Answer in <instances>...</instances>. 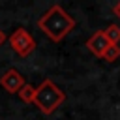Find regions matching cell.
I'll return each mask as SVG.
<instances>
[{
	"label": "cell",
	"mask_w": 120,
	"mask_h": 120,
	"mask_svg": "<svg viewBox=\"0 0 120 120\" xmlns=\"http://www.w3.org/2000/svg\"><path fill=\"white\" fill-rule=\"evenodd\" d=\"M38 28L54 43L62 41L73 28H75V19L58 4H52L39 19H38Z\"/></svg>",
	"instance_id": "obj_1"
},
{
	"label": "cell",
	"mask_w": 120,
	"mask_h": 120,
	"mask_svg": "<svg viewBox=\"0 0 120 120\" xmlns=\"http://www.w3.org/2000/svg\"><path fill=\"white\" fill-rule=\"evenodd\" d=\"M66 99L64 90H60V86H56L51 79H43L41 84L36 88V96H34V105L43 112V114H52Z\"/></svg>",
	"instance_id": "obj_2"
},
{
	"label": "cell",
	"mask_w": 120,
	"mask_h": 120,
	"mask_svg": "<svg viewBox=\"0 0 120 120\" xmlns=\"http://www.w3.org/2000/svg\"><path fill=\"white\" fill-rule=\"evenodd\" d=\"M8 41H9V47L21 56V58H26V56H30L32 52H34V49H36V39H34V36L26 30V28H17V30H13V34L8 38Z\"/></svg>",
	"instance_id": "obj_3"
},
{
	"label": "cell",
	"mask_w": 120,
	"mask_h": 120,
	"mask_svg": "<svg viewBox=\"0 0 120 120\" xmlns=\"http://www.w3.org/2000/svg\"><path fill=\"white\" fill-rule=\"evenodd\" d=\"M24 84H26L24 77H22L21 71H17L15 68H9V69L0 77V86H2L8 94H17Z\"/></svg>",
	"instance_id": "obj_4"
},
{
	"label": "cell",
	"mask_w": 120,
	"mask_h": 120,
	"mask_svg": "<svg viewBox=\"0 0 120 120\" xmlns=\"http://www.w3.org/2000/svg\"><path fill=\"white\" fill-rule=\"evenodd\" d=\"M109 45H111V43L107 41V38H105L103 30L94 32V34L88 38V41H86V49H88L94 56H98V58H101V56H103V52L107 51V47H109Z\"/></svg>",
	"instance_id": "obj_5"
},
{
	"label": "cell",
	"mask_w": 120,
	"mask_h": 120,
	"mask_svg": "<svg viewBox=\"0 0 120 120\" xmlns=\"http://www.w3.org/2000/svg\"><path fill=\"white\" fill-rule=\"evenodd\" d=\"M103 34H105V38H107V41L111 45H118L120 43V26L118 24H109L103 30Z\"/></svg>",
	"instance_id": "obj_6"
},
{
	"label": "cell",
	"mask_w": 120,
	"mask_h": 120,
	"mask_svg": "<svg viewBox=\"0 0 120 120\" xmlns=\"http://www.w3.org/2000/svg\"><path fill=\"white\" fill-rule=\"evenodd\" d=\"M17 96L21 98V101H24V103H34V96H36V86H32V84H24L19 92H17Z\"/></svg>",
	"instance_id": "obj_7"
},
{
	"label": "cell",
	"mask_w": 120,
	"mask_h": 120,
	"mask_svg": "<svg viewBox=\"0 0 120 120\" xmlns=\"http://www.w3.org/2000/svg\"><path fill=\"white\" fill-rule=\"evenodd\" d=\"M101 58H103L105 62H116V60L120 58V45H109Z\"/></svg>",
	"instance_id": "obj_8"
},
{
	"label": "cell",
	"mask_w": 120,
	"mask_h": 120,
	"mask_svg": "<svg viewBox=\"0 0 120 120\" xmlns=\"http://www.w3.org/2000/svg\"><path fill=\"white\" fill-rule=\"evenodd\" d=\"M112 11H114V15H116V17H118V19H120V2H118V4H114V6H112Z\"/></svg>",
	"instance_id": "obj_9"
},
{
	"label": "cell",
	"mask_w": 120,
	"mask_h": 120,
	"mask_svg": "<svg viewBox=\"0 0 120 120\" xmlns=\"http://www.w3.org/2000/svg\"><path fill=\"white\" fill-rule=\"evenodd\" d=\"M6 41H8V36H6V34H4L2 30H0V47H2V45H4Z\"/></svg>",
	"instance_id": "obj_10"
}]
</instances>
